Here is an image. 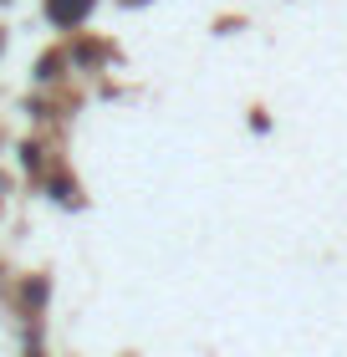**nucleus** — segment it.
Segmentation results:
<instances>
[{"label":"nucleus","mask_w":347,"mask_h":357,"mask_svg":"<svg viewBox=\"0 0 347 357\" xmlns=\"http://www.w3.org/2000/svg\"><path fill=\"white\" fill-rule=\"evenodd\" d=\"M57 61H61V56H41V67H36L41 82H52V77H57Z\"/></svg>","instance_id":"obj_4"},{"label":"nucleus","mask_w":347,"mask_h":357,"mask_svg":"<svg viewBox=\"0 0 347 357\" xmlns=\"http://www.w3.org/2000/svg\"><path fill=\"white\" fill-rule=\"evenodd\" d=\"M92 6H97V0H46V21L61 26V31H72V26H82L92 15Z\"/></svg>","instance_id":"obj_1"},{"label":"nucleus","mask_w":347,"mask_h":357,"mask_svg":"<svg viewBox=\"0 0 347 357\" xmlns=\"http://www.w3.org/2000/svg\"><path fill=\"white\" fill-rule=\"evenodd\" d=\"M52 199L57 204H77V189L72 184H52Z\"/></svg>","instance_id":"obj_2"},{"label":"nucleus","mask_w":347,"mask_h":357,"mask_svg":"<svg viewBox=\"0 0 347 357\" xmlns=\"http://www.w3.org/2000/svg\"><path fill=\"white\" fill-rule=\"evenodd\" d=\"M21 164L26 169H41V149H36V143H26V149H21Z\"/></svg>","instance_id":"obj_3"},{"label":"nucleus","mask_w":347,"mask_h":357,"mask_svg":"<svg viewBox=\"0 0 347 357\" xmlns=\"http://www.w3.org/2000/svg\"><path fill=\"white\" fill-rule=\"evenodd\" d=\"M0 46H6V41H0Z\"/></svg>","instance_id":"obj_5"}]
</instances>
